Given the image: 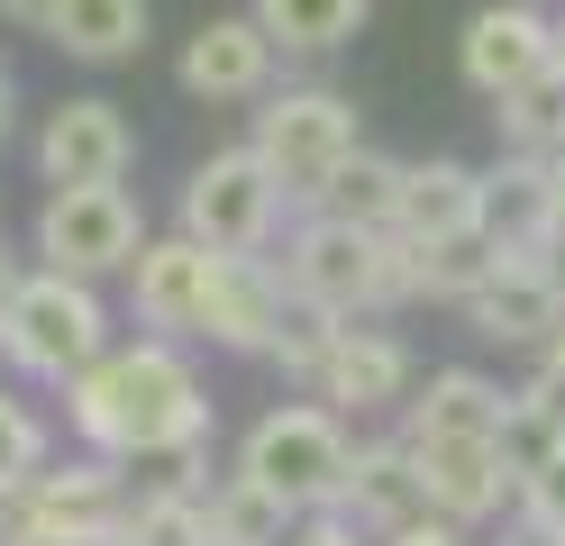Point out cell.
Returning <instances> with one entry per match:
<instances>
[{"label": "cell", "instance_id": "8", "mask_svg": "<svg viewBox=\"0 0 565 546\" xmlns=\"http://www.w3.org/2000/svg\"><path fill=\"white\" fill-rule=\"evenodd\" d=\"M210 301H220V255H210V246H192L183 228L137 246V265H128V310H137L147 338H164V346L210 338Z\"/></svg>", "mask_w": 565, "mask_h": 546}, {"label": "cell", "instance_id": "10", "mask_svg": "<svg viewBox=\"0 0 565 546\" xmlns=\"http://www.w3.org/2000/svg\"><path fill=\"white\" fill-rule=\"evenodd\" d=\"M402 456L419 473V510H438V520L466 528V537L520 501V483H511V464H502L492 437H402Z\"/></svg>", "mask_w": 565, "mask_h": 546}, {"label": "cell", "instance_id": "23", "mask_svg": "<svg viewBox=\"0 0 565 546\" xmlns=\"http://www.w3.org/2000/svg\"><path fill=\"white\" fill-rule=\"evenodd\" d=\"M492 128H502V156H565V73L547 64L539 83H520L511 100H492Z\"/></svg>", "mask_w": 565, "mask_h": 546}, {"label": "cell", "instance_id": "26", "mask_svg": "<svg viewBox=\"0 0 565 546\" xmlns=\"http://www.w3.org/2000/svg\"><path fill=\"white\" fill-rule=\"evenodd\" d=\"M119 546H210V510L183 483H156V492H128V520Z\"/></svg>", "mask_w": 565, "mask_h": 546}, {"label": "cell", "instance_id": "24", "mask_svg": "<svg viewBox=\"0 0 565 546\" xmlns=\"http://www.w3.org/2000/svg\"><path fill=\"white\" fill-rule=\"evenodd\" d=\"M502 274V255H492V237H447V246H411V301H447L466 310L475 291Z\"/></svg>", "mask_w": 565, "mask_h": 546}, {"label": "cell", "instance_id": "28", "mask_svg": "<svg viewBox=\"0 0 565 546\" xmlns=\"http://www.w3.org/2000/svg\"><path fill=\"white\" fill-rule=\"evenodd\" d=\"M282 546H374V537H356V528L338 520V510H320V520H301V528L282 537Z\"/></svg>", "mask_w": 565, "mask_h": 546}, {"label": "cell", "instance_id": "11", "mask_svg": "<svg viewBox=\"0 0 565 546\" xmlns=\"http://www.w3.org/2000/svg\"><path fill=\"white\" fill-rule=\"evenodd\" d=\"M547 64H556V10H539V0H483L466 19V36H456V73L483 100H511Z\"/></svg>", "mask_w": 565, "mask_h": 546}, {"label": "cell", "instance_id": "9", "mask_svg": "<svg viewBox=\"0 0 565 546\" xmlns=\"http://www.w3.org/2000/svg\"><path fill=\"white\" fill-rule=\"evenodd\" d=\"M128 164H137V128H128L119 100L74 92V100L46 109V128H38V182L46 192H100V182H128Z\"/></svg>", "mask_w": 565, "mask_h": 546}, {"label": "cell", "instance_id": "18", "mask_svg": "<svg viewBox=\"0 0 565 546\" xmlns=\"http://www.w3.org/2000/svg\"><path fill=\"white\" fill-rule=\"evenodd\" d=\"M565 319V282L556 274H492L475 301H466V328L475 338H502V346H547V328Z\"/></svg>", "mask_w": 565, "mask_h": 546}, {"label": "cell", "instance_id": "12", "mask_svg": "<svg viewBox=\"0 0 565 546\" xmlns=\"http://www.w3.org/2000/svg\"><path fill=\"white\" fill-rule=\"evenodd\" d=\"M411 383H419V374H411V346L393 338V328L347 319L338 338H329V355H320V374H310V400L356 428V419H374V410H402Z\"/></svg>", "mask_w": 565, "mask_h": 546}, {"label": "cell", "instance_id": "20", "mask_svg": "<svg viewBox=\"0 0 565 546\" xmlns=\"http://www.w3.org/2000/svg\"><path fill=\"white\" fill-rule=\"evenodd\" d=\"M374 0H246V19L274 36V55H338L356 46Z\"/></svg>", "mask_w": 565, "mask_h": 546}, {"label": "cell", "instance_id": "21", "mask_svg": "<svg viewBox=\"0 0 565 546\" xmlns=\"http://www.w3.org/2000/svg\"><path fill=\"white\" fill-rule=\"evenodd\" d=\"M46 46H64L74 64H128L147 46V0H64Z\"/></svg>", "mask_w": 565, "mask_h": 546}, {"label": "cell", "instance_id": "13", "mask_svg": "<svg viewBox=\"0 0 565 546\" xmlns=\"http://www.w3.org/2000/svg\"><path fill=\"white\" fill-rule=\"evenodd\" d=\"M274 36L246 19V10H228V19H201L192 36H183V92L192 100H210V109H237V100H265L274 92Z\"/></svg>", "mask_w": 565, "mask_h": 546}, {"label": "cell", "instance_id": "35", "mask_svg": "<svg viewBox=\"0 0 565 546\" xmlns=\"http://www.w3.org/2000/svg\"><path fill=\"white\" fill-rule=\"evenodd\" d=\"M539 10H547V0H539Z\"/></svg>", "mask_w": 565, "mask_h": 546}, {"label": "cell", "instance_id": "31", "mask_svg": "<svg viewBox=\"0 0 565 546\" xmlns=\"http://www.w3.org/2000/svg\"><path fill=\"white\" fill-rule=\"evenodd\" d=\"M547 228L565 237V156H547Z\"/></svg>", "mask_w": 565, "mask_h": 546}, {"label": "cell", "instance_id": "4", "mask_svg": "<svg viewBox=\"0 0 565 546\" xmlns=\"http://www.w3.org/2000/svg\"><path fill=\"white\" fill-rule=\"evenodd\" d=\"M110 346L119 338H110V301H100V282H64V274L28 265L10 319H0V364H10V374L64 392L74 374H92Z\"/></svg>", "mask_w": 565, "mask_h": 546}, {"label": "cell", "instance_id": "30", "mask_svg": "<svg viewBox=\"0 0 565 546\" xmlns=\"http://www.w3.org/2000/svg\"><path fill=\"white\" fill-rule=\"evenodd\" d=\"M539 374H547V383H556V392H565V319H556V328H547V346H539Z\"/></svg>", "mask_w": 565, "mask_h": 546}, {"label": "cell", "instance_id": "29", "mask_svg": "<svg viewBox=\"0 0 565 546\" xmlns=\"http://www.w3.org/2000/svg\"><path fill=\"white\" fill-rule=\"evenodd\" d=\"M55 10H64V0H0V19H10V28H55Z\"/></svg>", "mask_w": 565, "mask_h": 546}, {"label": "cell", "instance_id": "32", "mask_svg": "<svg viewBox=\"0 0 565 546\" xmlns=\"http://www.w3.org/2000/svg\"><path fill=\"white\" fill-rule=\"evenodd\" d=\"M19 282H28V265H19V255H0V319H10V301H19Z\"/></svg>", "mask_w": 565, "mask_h": 546}, {"label": "cell", "instance_id": "27", "mask_svg": "<svg viewBox=\"0 0 565 546\" xmlns=\"http://www.w3.org/2000/svg\"><path fill=\"white\" fill-rule=\"evenodd\" d=\"M383 546H475V537H466V528H447L438 510H419V520H402V528L383 537Z\"/></svg>", "mask_w": 565, "mask_h": 546}, {"label": "cell", "instance_id": "1", "mask_svg": "<svg viewBox=\"0 0 565 546\" xmlns=\"http://www.w3.org/2000/svg\"><path fill=\"white\" fill-rule=\"evenodd\" d=\"M64 428L83 437V456L110 464H183L210 447V392L183 346L137 338L64 383Z\"/></svg>", "mask_w": 565, "mask_h": 546}, {"label": "cell", "instance_id": "34", "mask_svg": "<svg viewBox=\"0 0 565 546\" xmlns=\"http://www.w3.org/2000/svg\"><path fill=\"white\" fill-rule=\"evenodd\" d=\"M556 73H565V19H556Z\"/></svg>", "mask_w": 565, "mask_h": 546}, {"label": "cell", "instance_id": "6", "mask_svg": "<svg viewBox=\"0 0 565 546\" xmlns=\"http://www.w3.org/2000/svg\"><path fill=\"white\" fill-rule=\"evenodd\" d=\"M192 246H210L220 265L237 255H274V228H282V182L256 164V146H210L183 182V218H173Z\"/></svg>", "mask_w": 565, "mask_h": 546}, {"label": "cell", "instance_id": "2", "mask_svg": "<svg viewBox=\"0 0 565 546\" xmlns=\"http://www.w3.org/2000/svg\"><path fill=\"white\" fill-rule=\"evenodd\" d=\"M282 291L320 319H374L411 301V246L393 228H338V218H301L274 255Z\"/></svg>", "mask_w": 565, "mask_h": 546}, {"label": "cell", "instance_id": "22", "mask_svg": "<svg viewBox=\"0 0 565 546\" xmlns=\"http://www.w3.org/2000/svg\"><path fill=\"white\" fill-rule=\"evenodd\" d=\"M201 510H210V546H282L301 520L282 510L274 492H256L246 473H220V483H201Z\"/></svg>", "mask_w": 565, "mask_h": 546}, {"label": "cell", "instance_id": "3", "mask_svg": "<svg viewBox=\"0 0 565 546\" xmlns=\"http://www.w3.org/2000/svg\"><path fill=\"white\" fill-rule=\"evenodd\" d=\"M347 464H356V428H347L338 410H320V400H274V410L237 437V464L256 492H274L292 520H320V510H338L347 492Z\"/></svg>", "mask_w": 565, "mask_h": 546}, {"label": "cell", "instance_id": "25", "mask_svg": "<svg viewBox=\"0 0 565 546\" xmlns=\"http://www.w3.org/2000/svg\"><path fill=\"white\" fill-rule=\"evenodd\" d=\"M46 464H55V428H46V410H38L28 392L0 383V510H10L19 492H38Z\"/></svg>", "mask_w": 565, "mask_h": 546}, {"label": "cell", "instance_id": "16", "mask_svg": "<svg viewBox=\"0 0 565 546\" xmlns=\"http://www.w3.org/2000/svg\"><path fill=\"white\" fill-rule=\"evenodd\" d=\"M502 419H511V392L475 364H438L402 400V437H502Z\"/></svg>", "mask_w": 565, "mask_h": 546}, {"label": "cell", "instance_id": "17", "mask_svg": "<svg viewBox=\"0 0 565 546\" xmlns=\"http://www.w3.org/2000/svg\"><path fill=\"white\" fill-rule=\"evenodd\" d=\"M338 520L356 537H393L402 520H419V473L402 456V437H356V464H347V492H338Z\"/></svg>", "mask_w": 565, "mask_h": 546}, {"label": "cell", "instance_id": "19", "mask_svg": "<svg viewBox=\"0 0 565 546\" xmlns=\"http://www.w3.org/2000/svg\"><path fill=\"white\" fill-rule=\"evenodd\" d=\"M393 201H402V156L383 146H356L320 192H310L301 218H338V228H393Z\"/></svg>", "mask_w": 565, "mask_h": 546}, {"label": "cell", "instance_id": "33", "mask_svg": "<svg viewBox=\"0 0 565 546\" xmlns=\"http://www.w3.org/2000/svg\"><path fill=\"white\" fill-rule=\"evenodd\" d=\"M10 119H19V73L0 64V137H10Z\"/></svg>", "mask_w": 565, "mask_h": 546}, {"label": "cell", "instance_id": "15", "mask_svg": "<svg viewBox=\"0 0 565 546\" xmlns=\"http://www.w3.org/2000/svg\"><path fill=\"white\" fill-rule=\"evenodd\" d=\"M282 319H292V291H282L274 255H237V265H220V301H210V346H228V355H274Z\"/></svg>", "mask_w": 565, "mask_h": 546}, {"label": "cell", "instance_id": "7", "mask_svg": "<svg viewBox=\"0 0 565 546\" xmlns=\"http://www.w3.org/2000/svg\"><path fill=\"white\" fill-rule=\"evenodd\" d=\"M28 246H38V274L110 282V274L137 265V246H147V210H137L128 182H100V192H46Z\"/></svg>", "mask_w": 565, "mask_h": 546}, {"label": "cell", "instance_id": "5", "mask_svg": "<svg viewBox=\"0 0 565 546\" xmlns=\"http://www.w3.org/2000/svg\"><path fill=\"white\" fill-rule=\"evenodd\" d=\"M256 164L282 182V201H301L310 210V192L365 146V128H356V100L347 92H329V83H282V92H265L256 100Z\"/></svg>", "mask_w": 565, "mask_h": 546}, {"label": "cell", "instance_id": "36", "mask_svg": "<svg viewBox=\"0 0 565 546\" xmlns=\"http://www.w3.org/2000/svg\"><path fill=\"white\" fill-rule=\"evenodd\" d=\"M110 546H119V537H110Z\"/></svg>", "mask_w": 565, "mask_h": 546}, {"label": "cell", "instance_id": "14", "mask_svg": "<svg viewBox=\"0 0 565 546\" xmlns=\"http://www.w3.org/2000/svg\"><path fill=\"white\" fill-rule=\"evenodd\" d=\"M393 237H402V246H447V237H483V173H475V164H456V156L402 164Z\"/></svg>", "mask_w": 565, "mask_h": 546}]
</instances>
